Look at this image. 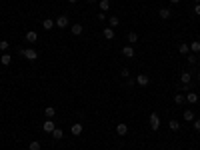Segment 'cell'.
Segmentation results:
<instances>
[{"label": "cell", "mask_w": 200, "mask_h": 150, "mask_svg": "<svg viewBox=\"0 0 200 150\" xmlns=\"http://www.w3.org/2000/svg\"><path fill=\"white\" fill-rule=\"evenodd\" d=\"M148 124H150L152 130H158V128H160V116L156 112H152L150 116H148Z\"/></svg>", "instance_id": "cell-1"}, {"label": "cell", "mask_w": 200, "mask_h": 150, "mask_svg": "<svg viewBox=\"0 0 200 150\" xmlns=\"http://www.w3.org/2000/svg\"><path fill=\"white\" fill-rule=\"evenodd\" d=\"M22 56L26 58V60H36L38 58V52L34 48H24V54H22Z\"/></svg>", "instance_id": "cell-2"}, {"label": "cell", "mask_w": 200, "mask_h": 150, "mask_svg": "<svg viewBox=\"0 0 200 150\" xmlns=\"http://www.w3.org/2000/svg\"><path fill=\"white\" fill-rule=\"evenodd\" d=\"M54 128H56V124L52 122V118H48L44 124H42V130H44V132H48V134H52V130H54Z\"/></svg>", "instance_id": "cell-3"}, {"label": "cell", "mask_w": 200, "mask_h": 150, "mask_svg": "<svg viewBox=\"0 0 200 150\" xmlns=\"http://www.w3.org/2000/svg\"><path fill=\"white\" fill-rule=\"evenodd\" d=\"M54 26H56V22H54L52 18H44V20H42V28H44V30H52Z\"/></svg>", "instance_id": "cell-4"}, {"label": "cell", "mask_w": 200, "mask_h": 150, "mask_svg": "<svg viewBox=\"0 0 200 150\" xmlns=\"http://www.w3.org/2000/svg\"><path fill=\"white\" fill-rule=\"evenodd\" d=\"M136 82H138L140 86H148V82H150V78H148L146 74H138V76H136Z\"/></svg>", "instance_id": "cell-5"}, {"label": "cell", "mask_w": 200, "mask_h": 150, "mask_svg": "<svg viewBox=\"0 0 200 150\" xmlns=\"http://www.w3.org/2000/svg\"><path fill=\"white\" fill-rule=\"evenodd\" d=\"M82 130H84L82 124H72V126H70V132H72L74 136H80V134H82Z\"/></svg>", "instance_id": "cell-6"}, {"label": "cell", "mask_w": 200, "mask_h": 150, "mask_svg": "<svg viewBox=\"0 0 200 150\" xmlns=\"http://www.w3.org/2000/svg\"><path fill=\"white\" fill-rule=\"evenodd\" d=\"M56 26L58 28H66L68 26V16H58L56 18Z\"/></svg>", "instance_id": "cell-7"}, {"label": "cell", "mask_w": 200, "mask_h": 150, "mask_svg": "<svg viewBox=\"0 0 200 150\" xmlns=\"http://www.w3.org/2000/svg\"><path fill=\"white\" fill-rule=\"evenodd\" d=\"M36 40H38V34L34 32V30H28V32H26V42H30V44H34Z\"/></svg>", "instance_id": "cell-8"}, {"label": "cell", "mask_w": 200, "mask_h": 150, "mask_svg": "<svg viewBox=\"0 0 200 150\" xmlns=\"http://www.w3.org/2000/svg\"><path fill=\"white\" fill-rule=\"evenodd\" d=\"M126 132H128V126H126V124H116V134L118 136H126Z\"/></svg>", "instance_id": "cell-9"}, {"label": "cell", "mask_w": 200, "mask_h": 150, "mask_svg": "<svg viewBox=\"0 0 200 150\" xmlns=\"http://www.w3.org/2000/svg\"><path fill=\"white\" fill-rule=\"evenodd\" d=\"M122 54H124L126 58H132L134 56V46H124V48H122Z\"/></svg>", "instance_id": "cell-10"}, {"label": "cell", "mask_w": 200, "mask_h": 150, "mask_svg": "<svg viewBox=\"0 0 200 150\" xmlns=\"http://www.w3.org/2000/svg\"><path fill=\"white\" fill-rule=\"evenodd\" d=\"M190 80H192V74H190V72H182L180 74V82L182 84H190Z\"/></svg>", "instance_id": "cell-11"}, {"label": "cell", "mask_w": 200, "mask_h": 150, "mask_svg": "<svg viewBox=\"0 0 200 150\" xmlns=\"http://www.w3.org/2000/svg\"><path fill=\"white\" fill-rule=\"evenodd\" d=\"M158 16H160L162 20H168L170 16H172V10H168V8H162V10L158 12Z\"/></svg>", "instance_id": "cell-12"}, {"label": "cell", "mask_w": 200, "mask_h": 150, "mask_svg": "<svg viewBox=\"0 0 200 150\" xmlns=\"http://www.w3.org/2000/svg\"><path fill=\"white\" fill-rule=\"evenodd\" d=\"M102 36H104L106 40H112V38H114V30L112 28H104V30H102Z\"/></svg>", "instance_id": "cell-13"}, {"label": "cell", "mask_w": 200, "mask_h": 150, "mask_svg": "<svg viewBox=\"0 0 200 150\" xmlns=\"http://www.w3.org/2000/svg\"><path fill=\"white\" fill-rule=\"evenodd\" d=\"M186 100H188L190 104H196V102H198V94L196 92H188V94H186Z\"/></svg>", "instance_id": "cell-14"}, {"label": "cell", "mask_w": 200, "mask_h": 150, "mask_svg": "<svg viewBox=\"0 0 200 150\" xmlns=\"http://www.w3.org/2000/svg\"><path fill=\"white\" fill-rule=\"evenodd\" d=\"M188 46H190V52H194V54H198V52H200V42H198V40L190 42Z\"/></svg>", "instance_id": "cell-15"}, {"label": "cell", "mask_w": 200, "mask_h": 150, "mask_svg": "<svg viewBox=\"0 0 200 150\" xmlns=\"http://www.w3.org/2000/svg\"><path fill=\"white\" fill-rule=\"evenodd\" d=\"M0 62H2V66H8V64L12 62V56H10V54H6V52H4V54H2V58H0Z\"/></svg>", "instance_id": "cell-16"}, {"label": "cell", "mask_w": 200, "mask_h": 150, "mask_svg": "<svg viewBox=\"0 0 200 150\" xmlns=\"http://www.w3.org/2000/svg\"><path fill=\"white\" fill-rule=\"evenodd\" d=\"M110 8V0H100V12H108Z\"/></svg>", "instance_id": "cell-17"}, {"label": "cell", "mask_w": 200, "mask_h": 150, "mask_svg": "<svg viewBox=\"0 0 200 150\" xmlns=\"http://www.w3.org/2000/svg\"><path fill=\"white\" fill-rule=\"evenodd\" d=\"M168 126H170V130H174V132H176V130H180V122H178V120H170V122H168Z\"/></svg>", "instance_id": "cell-18"}, {"label": "cell", "mask_w": 200, "mask_h": 150, "mask_svg": "<svg viewBox=\"0 0 200 150\" xmlns=\"http://www.w3.org/2000/svg\"><path fill=\"white\" fill-rule=\"evenodd\" d=\"M72 34H76V36H78V34H82V24H72Z\"/></svg>", "instance_id": "cell-19"}, {"label": "cell", "mask_w": 200, "mask_h": 150, "mask_svg": "<svg viewBox=\"0 0 200 150\" xmlns=\"http://www.w3.org/2000/svg\"><path fill=\"white\" fill-rule=\"evenodd\" d=\"M128 42L130 44H136V42H138V34L136 32H128Z\"/></svg>", "instance_id": "cell-20"}, {"label": "cell", "mask_w": 200, "mask_h": 150, "mask_svg": "<svg viewBox=\"0 0 200 150\" xmlns=\"http://www.w3.org/2000/svg\"><path fill=\"white\" fill-rule=\"evenodd\" d=\"M52 136H54V138H56V140H60L62 136H64V132H62L60 128H54V130H52Z\"/></svg>", "instance_id": "cell-21"}, {"label": "cell", "mask_w": 200, "mask_h": 150, "mask_svg": "<svg viewBox=\"0 0 200 150\" xmlns=\"http://www.w3.org/2000/svg\"><path fill=\"white\" fill-rule=\"evenodd\" d=\"M44 114H46V116H48V118H54V114H56V108H52V106H48V108L44 110Z\"/></svg>", "instance_id": "cell-22"}, {"label": "cell", "mask_w": 200, "mask_h": 150, "mask_svg": "<svg viewBox=\"0 0 200 150\" xmlns=\"http://www.w3.org/2000/svg\"><path fill=\"white\" fill-rule=\"evenodd\" d=\"M184 120H188V122H192V120H194V112H192V110H184Z\"/></svg>", "instance_id": "cell-23"}, {"label": "cell", "mask_w": 200, "mask_h": 150, "mask_svg": "<svg viewBox=\"0 0 200 150\" xmlns=\"http://www.w3.org/2000/svg\"><path fill=\"white\" fill-rule=\"evenodd\" d=\"M108 24H110V26H118V24H120L118 16H110V18H108Z\"/></svg>", "instance_id": "cell-24"}, {"label": "cell", "mask_w": 200, "mask_h": 150, "mask_svg": "<svg viewBox=\"0 0 200 150\" xmlns=\"http://www.w3.org/2000/svg\"><path fill=\"white\" fill-rule=\"evenodd\" d=\"M8 48H10V42H8V40H0V50H2V52H6Z\"/></svg>", "instance_id": "cell-25"}, {"label": "cell", "mask_w": 200, "mask_h": 150, "mask_svg": "<svg viewBox=\"0 0 200 150\" xmlns=\"http://www.w3.org/2000/svg\"><path fill=\"white\" fill-rule=\"evenodd\" d=\"M178 50H180V54H188L190 52V46L188 44H180V46H178Z\"/></svg>", "instance_id": "cell-26"}, {"label": "cell", "mask_w": 200, "mask_h": 150, "mask_svg": "<svg viewBox=\"0 0 200 150\" xmlns=\"http://www.w3.org/2000/svg\"><path fill=\"white\" fill-rule=\"evenodd\" d=\"M28 150H40V142H38V140H32L30 146H28Z\"/></svg>", "instance_id": "cell-27"}, {"label": "cell", "mask_w": 200, "mask_h": 150, "mask_svg": "<svg viewBox=\"0 0 200 150\" xmlns=\"http://www.w3.org/2000/svg\"><path fill=\"white\" fill-rule=\"evenodd\" d=\"M174 102H176V104H182V102H184V96H182V94H176V96H174Z\"/></svg>", "instance_id": "cell-28"}, {"label": "cell", "mask_w": 200, "mask_h": 150, "mask_svg": "<svg viewBox=\"0 0 200 150\" xmlns=\"http://www.w3.org/2000/svg\"><path fill=\"white\" fill-rule=\"evenodd\" d=\"M186 60H188V64H196V56H194V54H188Z\"/></svg>", "instance_id": "cell-29"}, {"label": "cell", "mask_w": 200, "mask_h": 150, "mask_svg": "<svg viewBox=\"0 0 200 150\" xmlns=\"http://www.w3.org/2000/svg\"><path fill=\"white\" fill-rule=\"evenodd\" d=\"M120 74H122V76H124V78H128V76H130V72H128V68H122V70H120Z\"/></svg>", "instance_id": "cell-30"}, {"label": "cell", "mask_w": 200, "mask_h": 150, "mask_svg": "<svg viewBox=\"0 0 200 150\" xmlns=\"http://www.w3.org/2000/svg\"><path fill=\"white\" fill-rule=\"evenodd\" d=\"M192 124H194V130H200V120H192Z\"/></svg>", "instance_id": "cell-31"}, {"label": "cell", "mask_w": 200, "mask_h": 150, "mask_svg": "<svg viewBox=\"0 0 200 150\" xmlns=\"http://www.w3.org/2000/svg\"><path fill=\"white\" fill-rule=\"evenodd\" d=\"M194 14L200 16V4H196V8H194Z\"/></svg>", "instance_id": "cell-32"}, {"label": "cell", "mask_w": 200, "mask_h": 150, "mask_svg": "<svg viewBox=\"0 0 200 150\" xmlns=\"http://www.w3.org/2000/svg\"><path fill=\"white\" fill-rule=\"evenodd\" d=\"M68 2H70V4H76V2H78V0H68Z\"/></svg>", "instance_id": "cell-33"}, {"label": "cell", "mask_w": 200, "mask_h": 150, "mask_svg": "<svg viewBox=\"0 0 200 150\" xmlns=\"http://www.w3.org/2000/svg\"><path fill=\"white\" fill-rule=\"evenodd\" d=\"M170 2H172V4H178V2H180V0H170Z\"/></svg>", "instance_id": "cell-34"}, {"label": "cell", "mask_w": 200, "mask_h": 150, "mask_svg": "<svg viewBox=\"0 0 200 150\" xmlns=\"http://www.w3.org/2000/svg\"><path fill=\"white\" fill-rule=\"evenodd\" d=\"M88 2H90V4H94V2H98V0H88Z\"/></svg>", "instance_id": "cell-35"}, {"label": "cell", "mask_w": 200, "mask_h": 150, "mask_svg": "<svg viewBox=\"0 0 200 150\" xmlns=\"http://www.w3.org/2000/svg\"><path fill=\"white\" fill-rule=\"evenodd\" d=\"M196 76H198V80H200V70H198V74H196Z\"/></svg>", "instance_id": "cell-36"}, {"label": "cell", "mask_w": 200, "mask_h": 150, "mask_svg": "<svg viewBox=\"0 0 200 150\" xmlns=\"http://www.w3.org/2000/svg\"><path fill=\"white\" fill-rule=\"evenodd\" d=\"M194 2H196V4H200V0H194Z\"/></svg>", "instance_id": "cell-37"}]
</instances>
